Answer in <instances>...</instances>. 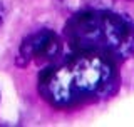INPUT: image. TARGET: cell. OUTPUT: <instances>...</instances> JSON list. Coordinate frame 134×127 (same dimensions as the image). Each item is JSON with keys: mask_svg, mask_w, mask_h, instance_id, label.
Returning a JSON list of instances; mask_svg holds the SVG:
<instances>
[{"mask_svg": "<svg viewBox=\"0 0 134 127\" xmlns=\"http://www.w3.org/2000/svg\"><path fill=\"white\" fill-rule=\"evenodd\" d=\"M62 44L59 35L50 28H40V30L27 35L20 44L17 62L20 65H27L30 62H52L60 54Z\"/></svg>", "mask_w": 134, "mask_h": 127, "instance_id": "obj_3", "label": "cell"}, {"mask_svg": "<svg viewBox=\"0 0 134 127\" xmlns=\"http://www.w3.org/2000/svg\"><path fill=\"white\" fill-rule=\"evenodd\" d=\"M116 62L94 52H75L39 75V92L55 109H74L99 102L116 92Z\"/></svg>", "mask_w": 134, "mask_h": 127, "instance_id": "obj_1", "label": "cell"}, {"mask_svg": "<svg viewBox=\"0 0 134 127\" xmlns=\"http://www.w3.org/2000/svg\"><path fill=\"white\" fill-rule=\"evenodd\" d=\"M65 39L75 52H94L116 63L134 55V24L111 10H82L65 24Z\"/></svg>", "mask_w": 134, "mask_h": 127, "instance_id": "obj_2", "label": "cell"}, {"mask_svg": "<svg viewBox=\"0 0 134 127\" xmlns=\"http://www.w3.org/2000/svg\"><path fill=\"white\" fill-rule=\"evenodd\" d=\"M5 15H7V12H5V5L0 2V27H2L3 22H5Z\"/></svg>", "mask_w": 134, "mask_h": 127, "instance_id": "obj_4", "label": "cell"}]
</instances>
